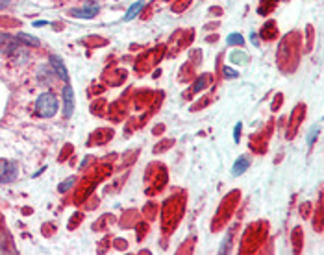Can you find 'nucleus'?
I'll return each mask as SVG.
<instances>
[{
	"label": "nucleus",
	"mask_w": 324,
	"mask_h": 255,
	"mask_svg": "<svg viewBox=\"0 0 324 255\" xmlns=\"http://www.w3.org/2000/svg\"><path fill=\"white\" fill-rule=\"evenodd\" d=\"M50 65H52V69H54L56 76H59L63 81H69V72H67V67H65V63L59 59V57L50 56Z\"/></svg>",
	"instance_id": "4"
},
{
	"label": "nucleus",
	"mask_w": 324,
	"mask_h": 255,
	"mask_svg": "<svg viewBox=\"0 0 324 255\" xmlns=\"http://www.w3.org/2000/svg\"><path fill=\"white\" fill-rule=\"evenodd\" d=\"M245 41H243V37L239 35V33H232V35H228V45H237V47H241Z\"/></svg>",
	"instance_id": "9"
},
{
	"label": "nucleus",
	"mask_w": 324,
	"mask_h": 255,
	"mask_svg": "<svg viewBox=\"0 0 324 255\" xmlns=\"http://www.w3.org/2000/svg\"><path fill=\"white\" fill-rule=\"evenodd\" d=\"M72 185H74V178H69L67 181H63V183L59 185V192H67L72 187Z\"/></svg>",
	"instance_id": "10"
},
{
	"label": "nucleus",
	"mask_w": 324,
	"mask_h": 255,
	"mask_svg": "<svg viewBox=\"0 0 324 255\" xmlns=\"http://www.w3.org/2000/svg\"><path fill=\"white\" fill-rule=\"evenodd\" d=\"M9 4H11V0H0V9L8 8Z\"/></svg>",
	"instance_id": "12"
},
{
	"label": "nucleus",
	"mask_w": 324,
	"mask_h": 255,
	"mask_svg": "<svg viewBox=\"0 0 324 255\" xmlns=\"http://www.w3.org/2000/svg\"><path fill=\"white\" fill-rule=\"evenodd\" d=\"M246 168H248V159H246V157H239V159L236 161L234 168H232V174H234V176H241L246 170Z\"/></svg>",
	"instance_id": "6"
},
{
	"label": "nucleus",
	"mask_w": 324,
	"mask_h": 255,
	"mask_svg": "<svg viewBox=\"0 0 324 255\" xmlns=\"http://www.w3.org/2000/svg\"><path fill=\"white\" fill-rule=\"evenodd\" d=\"M35 111L43 119H50L58 113V98L52 93H43L35 102Z\"/></svg>",
	"instance_id": "1"
},
{
	"label": "nucleus",
	"mask_w": 324,
	"mask_h": 255,
	"mask_svg": "<svg viewBox=\"0 0 324 255\" xmlns=\"http://www.w3.org/2000/svg\"><path fill=\"white\" fill-rule=\"evenodd\" d=\"M98 13V6L96 4H87L86 8H82V9H72L71 11V15L72 17H82V19H93V17Z\"/></svg>",
	"instance_id": "5"
},
{
	"label": "nucleus",
	"mask_w": 324,
	"mask_h": 255,
	"mask_svg": "<svg viewBox=\"0 0 324 255\" xmlns=\"http://www.w3.org/2000/svg\"><path fill=\"white\" fill-rule=\"evenodd\" d=\"M204 83H206V78H200V80H198L197 83H195V89H197V91H200V87H202Z\"/></svg>",
	"instance_id": "11"
},
{
	"label": "nucleus",
	"mask_w": 324,
	"mask_h": 255,
	"mask_svg": "<svg viewBox=\"0 0 324 255\" xmlns=\"http://www.w3.org/2000/svg\"><path fill=\"white\" fill-rule=\"evenodd\" d=\"M143 9V2H137L135 6H132V8L128 9V13H126V17H124V21H132L134 17H137V13L141 11Z\"/></svg>",
	"instance_id": "7"
},
{
	"label": "nucleus",
	"mask_w": 324,
	"mask_h": 255,
	"mask_svg": "<svg viewBox=\"0 0 324 255\" xmlns=\"http://www.w3.org/2000/svg\"><path fill=\"white\" fill-rule=\"evenodd\" d=\"M17 39L26 41L28 45L32 43V47H37V45H39V39H37V37H33V35H26V33H19V35H17Z\"/></svg>",
	"instance_id": "8"
},
{
	"label": "nucleus",
	"mask_w": 324,
	"mask_h": 255,
	"mask_svg": "<svg viewBox=\"0 0 324 255\" xmlns=\"http://www.w3.org/2000/svg\"><path fill=\"white\" fill-rule=\"evenodd\" d=\"M19 168L13 161L0 159V183H11L17 178Z\"/></svg>",
	"instance_id": "2"
},
{
	"label": "nucleus",
	"mask_w": 324,
	"mask_h": 255,
	"mask_svg": "<svg viewBox=\"0 0 324 255\" xmlns=\"http://www.w3.org/2000/svg\"><path fill=\"white\" fill-rule=\"evenodd\" d=\"M224 72H226V76H228V78H236V76H237V72L230 71V69H224Z\"/></svg>",
	"instance_id": "13"
},
{
	"label": "nucleus",
	"mask_w": 324,
	"mask_h": 255,
	"mask_svg": "<svg viewBox=\"0 0 324 255\" xmlns=\"http://www.w3.org/2000/svg\"><path fill=\"white\" fill-rule=\"evenodd\" d=\"M63 102H65V117L69 119L72 115V111H74V93H72V87L71 85H65L63 87Z\"/></svg>",
	"instance_id": "3"
}]
</instances>
